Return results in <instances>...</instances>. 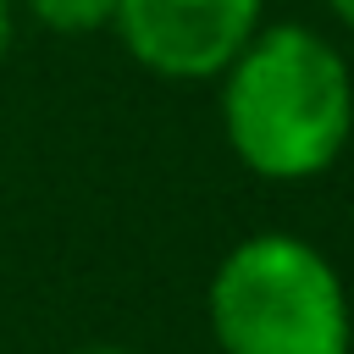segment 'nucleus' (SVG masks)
<instances>
[{
  "label": "nucleus",
  "instance_id": "5",
  "mask_svg": "<svg viewBox=\"0 0 354 354\" xmlns=\"http://www.w3.org/2000/svg\"><path fill=\"white\" fill-rule=\"evenodd\" d=\"M11 33H17V6L0 0V61H6V50H11Z\"/></svg>",
  "mask_w": 354,
  "mask_h": 354
},
{
  "label": "nucleus",
  "instance_id": "3",
  "mask_svg": "<svg viewBox=\"0 0 354 354\" xmlns=\"http://www.w3.org/2000/svg\"><path fill=\"white\" fill-rule=\"evenodd\" d=\"M260 22V0H116L111 33L144 72L205 83L227 72V61L254 39Z\"/></svg>",
  "mask_w": 354,
  "mask_h": 354
},
{
  "label": "nucleus",
  "instance_id": "1",
  "mask_svg": "<svg viewBox=\"0 0 354 354\" xmlns=\"http://www.w3.org/2000/svg\"><path fill=\"white\" fill-rule=\"evenodd\" d=\"M221 133L266 183H310L354 133V72L304 22H260L221 72Z\"/></svg>",
  "mask_w": 354,
  "mask_h": 354
},
{
  "label": "nucleus",
  "instance_id": "7",
  "mask_svg": "<svg viewBox=\"0 0 354 354\" xmlns=\"http://www.w3.org/2000/svg\"><path fill=\"white\" fill-rule=\"evenodd\" d=\"M77 354H133V348H116V343H94V348H77Z\"/></svg>",
  "mask_w": 354,
  "mask_h": 354
},
{
  "label": "nucleus",
  "instance_id": "6",
  "mask_svg": "<svg viewBox=\"0 0 354 354\" xmlns=\"http://www.w3.org/2000/svg\"><path fill=\"white\" fill-rule=\"evenodd\" d=\"M326 11H332V17H337L348 33H354V0H326Z\"/></svg>",
  "mask_w": 354,
  "mask_h": 354
},
{
  "label": "nucleus",
  "instance_id": "2",
  "mask_svg": "<svg viewBox=\"0 0 354 354\" xmlns=\"http://www.w3.org/2000/svg\"><path fill=\"white\" fill-rule=\"evenodd\" d=\"M221 354H354V310L337 266L293 238L254 232L221 254L205 288Z\"/></svg>",
  "mask_w": 354,
  "mask_h": 354
},
{
  "label": "nucleus",
  "instance_id": "4",
  "mask_svg": "<svg viewBox=\"0 0 354 354\" xmlns=\"http://www.w3.org/2000/svg\"><path fill=\"white\" fill-rule=\"evenodd\" d=\"M22 11L50 33H94L111 28L116 0H22Z\"/></svg>",
  "mask_w": 354,
  "mask_h": 354
}]
</instances>
